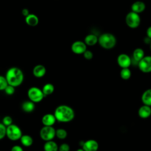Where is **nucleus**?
Wrapping results in <instances>:
<instances>
[{"label":"nucleus","mask_w":151,"mask_h":151,"mask_svg":"<svg viewBox=\"0 0 151 151\" xmlns=\"http://www.w3.org/2000/svg\"><path fill=\"white\" fill-rule=\"evenodd\" d=\"M57 121L61 123H68L72 121L75 116V113L70 106L62 104L57 106L54 113Z\"/></svg>","instance_id":"nucleus-1"},{"label":"nucleus","mask_w":151,"mask_h":151,"mask_svg":"<svg viewBox=\"0 0 151 151\" xmlns=\"http://www.w3.org/2000/svg\"><path fill=\"white\" fill-rule=\"evenodd\" d=\"M8 84L15 87L19 86L24 81V74L22 71L16 67L9 68L5 75Z\"/></svg>","instance_id":"nucleus-2"},{"label":"nucleus","mask_w":151,"mask_h":151,"mask_svg":"<svg viewBox=\"0 0 151 151\" xmlns=\"http://www.w3.org/2000/svg\"><path fill=\"white\" fill-rule=\"evenodd\" d=\"M98 43L104 49H112L116 44V38L113 34L105 32L99 36Z\"/></svg>","instance_id":"nucleus-3"},{"label":"nucleus","mask_w":151,"mask_h":151,"mask_svg":"<svg viewBox=\"0 0 151 151\" xmlns=\"http://www.w3.org/2000/svg\"><path fill=\"white\" fill-rule=\"evenodd\" d=\"M22 135V130L17 125L11 124L6 127V136L12 141H17L19 140Z\"/></svg>","instance_id":"nucleus-4"},{"label":"nucleus","mask_w":151,"mask_h":151,"mask_svg":"<svg viewBox=\"0 0 151 151\" xmlns=\"http://www.w3.org/2000/svg\"><path fill=\"white\" fill-rule=\"evenodd\" d=\"M27 95L29 100L35 103L41 102L45 97L42 89L37 87H30L28 90Z\"/></svg>","instance_id":"nucleus-5"},{"label":"nucleus","mask_w":151,"mask_h":151,"mask_svg":"<svg viewBox=\"0 0 151 151\" xmlns=\"http://www.w3.org/2000/svg\"><path fill=\"white\" fill-rule=\"evenodd\" d=\"M125 22L129 28L134 29L137 28L140 25L141 19L139 14L131 11L126 15Z\"/></svg>","instance_id":"nucleus-6"},{"label":"nucleus","mask_w":151,"mask_h":151,"mask_svg":"<svg viewBox=\"0 0 151 151\" xmlns=\"http://www.w3.org/2000/svg\"><path fill=\"white\" fill-rule=\"evenodd\" d=\"M40 136L45 142L52 140L55 137V129L52 126H44L40 131Z\"/></svg>","instance_id":"nucleus-7"},{"label":"nucleus","mask_w":151,"mask_h":151,"mask_svg":"<svg viewBox=\"0 0 151 151\" xmlns=\"http://www.w3.org/2000/svg\"><path fill=\"white\" fill-rule=\"evenodd\" d=\"M137 67L139 69L144 73L151 72V56H145L140 61L138 62Z\"/></svg>","instance_id":"nucleus-8"},{"label":"nucleus","mask_w":151,"mask_h":151,"mask_svg":"<svg viewBox=\"0 0 151 151\" xmlns=\"http://www.w3.org/2000/svg\"><path fill=\"white\" fill-rule=\"evenodd\" d=\"M71 50L76 54H83L87 50V45L83 41H76L72 44Z\"/></svg>","instance_id":"nucleus-9"},{"label":"nucleus","mask_w":151,"mask_h":151,"mask_svg":"<svg viewBox=\"0 0 151 151\" xmlns=\"http://www.w3.org/2000/svg\"><path fill=\"white\" fill-rule=\"evenodd\" d=\"M118 65L122 68H129L132 64V58L126 54H120L117 58Z\"/></svg>","instance_id":"nucleus-10"},{"label":"nucleus","mask_w":151,"mask_h":151,"mask_svg":"<svg viewBox=\"0 0 151 151\" xmlns=\"http://www.w3.org/2000/svg\"><path fill=\"white\" fill-rule=\"evenodd\" d=\"M99 146V143L96 140L89 139L83 142L82 148L84 151H97Z\"/></svg>","instance_id":"nucleus-11"},{"label":"nucleus","mask_w":151,"mask_h":151,"mask_svg":"<svg viewBox=\"0 0 151 151\" xmlns=\"http://www.w3.org/2000/svg\"><path fill=\"white\" fill-rule=\"evenodd\" d=\"M57 120L54 114L47 113L44 114L41 119L42 123L44 126H52L56 122Z\"/></svg>","instance_id":"nucleus-12"},{"label":"nucleus","mask_w":151,"mask_h":151,"mask_svg":"<svg viewBox=\"0 0 151 151\" xmlns=\"http://www.w3.org/2000/svg\"><path fill=\"white\" fill-rule=\"evenodd\" d=\"M138 115L142 119H147L151 116V107L143 104L138 110Z\"/></svg>","instance_id":"nucleus-13"},{"label":"nucleus","mask_w":151,"mask_h":151,"mask_svg":"<svg viewBox=\"0 0 151 151\" xmlns=\"http://www.w3.org/2000/svg\"><path fill=\"white\" fill-rule=\"evenodd\" d=\"M46 73V68L42 64L36 65L33 70L32 74L34 77L37 78H41L45 76Z\"/></svg>","instance_id":"nucleus-14"},{"label":"nucleus","mask_w":151,"mask_h":151,"mask_svg":"<svg viewBox=\"0 0 151 151\" xmlns=\"http://www.w3.org/2000/svg\"><path fill=\"white\" fill-rule=\"evenodd\" d=\"M146 8L145 4L141 1H137L133 2L131 6L132 11L137 14H140L145 11Z\"/></svg>","instance_id":"nucleus-15"},{"label":"nucleus","mask_w":151,"mask_h":151,"mask_svg":"<svg viewBox=\"0 0 151 151\" xmlns=\"http://www.w3.org/2000/svg\"><path fill=\"white\" fill-rule=\"evenodd\" d=\"M99 37L93 34H90L86 36L84 38V42L87 45L93 46L98 43Z\"/></svg>","instance_id":"nucleus-16"},{"label":"nucleus","mask_w":151,"mask_h":151,"mask_svg":"<svg viewBox=\"0 0 151 151\" xmlns=\"http://www.w3.org/2000/svg\"><path fill=\"white\" fill-rule=\"evenodd\" d=\"M141 99L143 104L151 107V88L147 89L143 93Z\"/></svg>","instance_id":"nucleus-17"},{"label":"nucleus","mask_w":151,"mask_h":151,"mask_svg":"<svg viewBox=\"0 0 151 151\" xmlns=\"http://www.w3.org/2000/svg\"><path fill=\"white\" fill-rule=\"evenodd\" d=\"M35 103L31 100H27L22 103L21 105V108L24 112L31 113L35 109Z\"/></svg>","instance_id":"nucleus-18"},{"label":"nucleus","mask_w":151,"mask_h":151,"mask_svg":"<svg viewBox=\"0 0 151 151\" xmlns=\"http://www.w3.org/2000/svg\"><path fill=\"white\" fill-rule=\"evenodd\" d=\"M25 22L29 26L35 27L38 25L39 19L38 17L35 14H29L27 17H25Z\"/></svg>","instance_id":"nucleus-19"},{"label":"nucleus","mask_w":151,"mask_h":151,"mask_svg":"<svg viewBox=\"0 0 151 151\" xmlns=\"http://www.w3.org/2000/svg\"><path fill=\"white\" fill-rule=\"evenodd\" d=\"M43 149L44 151H58V146L56 142L52 140L45 142L44 145Z\"/></svg>","instance_id":"nucleus-20"},{"label":"nucleus","mask_w":151,"mask_h":151,"mask_svg":"<svg viewBox=\"0 0 151 151\" xmlns=\"http://www.w3.org/2000/svg\"><path fill=\"white\" fill-rule=\"evenodd\" d=\"M19 140L21 144L25 147H29L33 143L32 137L28 134H22Z\"/></svg>","instance_id":"nucleus-21"},{"label":"nucleus","mask_w":151,"mask_h":151,"mask_svg":"<svg viewBox=\"0 0 151 151\" xmlns=\"http://www.w3.org/2000/svg\"><path fill=\"white\" fill-rule=\"evenodd\" d=\"M145 57V52L140 48H136L133 52V59L137 63Z\"/></svg>","instance_id":"nucleus-22"},{"label":"nucleus","mask_w":151,"mask_h":151,"mask_svg":"<svg viewBox=\"0 0 151 151\" xmlns=\"http://www.w3.org/2000/svg\"><path fill=\"white\" fill-rule=\"evenodd\" d=\"M54 89L55 88L54 85L51 83H48L44 85L42 88V91L45 97L47 96H49L52 93H53V92L54 91Z\"/></svg>","instance_id":"nucleus-23"},{"label":"nucleus","mask_w":151,"mask_h":151,"mask_svg":"<svg viewBox=\"0 0 151 151\" xmlns=\"http://www.w3.org/2000/svg\"><path fill=\"white\" fill-rule=\"evenodd\" d=\"M120 75L121 78L123 80H127L131 77L132 73L130 70L129 68H122L120 73Z\"/></svg>","instance_id":"nucleus-24"},{"label":"nucleus","mask_w":151,"mask_h":151,"mask_svg":"<svg viewBox=\"0 0 151 151\" xmlns=\"http://www.w3.org/2000/svg\"><path fill=\"white\" fill-rule=\"evenodd\" d=\"M55 136L57 138L61 140H63L65 139L67 136V131L63 128H59L55 130Z\"/></svg>","instance_id":"nucleus-25"},{"label":"nucleus","mask_w":151,"mask_h":151,"mask_svg":"<svg viewBox=\"0 0 151 151\" xmlns=\"http://www.w3.org/2000/svg\"><path fill=\"white\" fill-rule=\"evenodd\" d=\"M8 85L5 76H0V91L4 90L6 86Z\"/></svg>","instance_id":"nucleus-26"},{"label":"nucleus","mask_w":151,"mask_h":151,"mask_svg":"<svg viewBox=\"0 0 151 151\" xmlns=\"http://www.w3.org/2000/svg\"><path fill=\"white\" fill-rule=\"evenodd\" d=\"M6 126H5L2 123H0V140L4 138L6 136Z\"/></svg>","instance_id":"nucleus-27"},{"label":"nucleus","mask_w":151,"mask_h":151,"mask_svg":"<svg viewBox=\"0 0 151 151\" xmlns=\"http://www.w3.org/2000/svg\"><path fill=\"white\" fill-rule=\"evenodd\" d=\"M15 87L11 86V85H9L8 84L6 87L5 88L4 90V91L5 93L8 94V95H12L14 93H15Z\"/></svg>","instance_id":"nucleus-28"},{"label":"nucleus","mask_w":151,"mask_h":151,"mask_svg":"<svg viewBox=\"0 0 151 151\" xmlns=\"http://www.w3.org/2000/svg\"><path fill=\"white\" fill-rule=\"evenodd\" d=\"M2 123L6 127L11 125V124H12V117L9 116H5L2 119Z\"/></svg>","instance_id":"nucleus-29"},{"label":"nucleus","mask_w":151,"mask_h":151,"mask_svg":"<svg viewBox=\"0 0 151 151\" xmlns=\"http://www.w3.org/2000/svg\"><path fill=\"white\" fill-rule=\"evenodd\" d=\"M70 147L68 143H63L58 147V151H70Z\"/></svg>","instance_id":"nucleus-30"},{"label":"nucleus","mask_w":151,"mask_h":151,"mask_svg":"<svg viewBox=\"0 0 151 151\" xmlns=\"http://www.w3.org/2000/svg\"><path fill=\"white\" fill-rule=\"evenodd\" d=\"M83 54L84 58H86V60H91L93 57V52L90 50H86V51Z\"/></svg>","instance_id":"nucleus-31"},{"label":"nucleus","mask_w":151,"mask_h":151,"mask_svg":"<svg viewBox=\"0 0 151 151\" xmlns=\"http://www.w3.org/2000/svg\"><path fill=\"white\" fill-rule=\"evenodd\" d=\"M11 151H24L22 147L19 145H15L12 147Z\"/></svg>","instance_id":"nucleus-32"},{"label":"nucleus","mask_w":151,"mask_h":151,"mask_svg":"<svg viewBox=\"0 0 151 151\" xmlns=\"http://www.w3.org/2000/svg\"><path fill=\"white\" fill-rule=\"evenodd\" d=\"M21 13H22V14L24 17H27V16L29 14V12L28 9H27V8H24V9H22V11H21Z\"/></svg>","instance_id":"nucleus-33"},{"label":"nucleus","mask_w":151,"mask_h":151,"mask_svg":"<svg viewBox=\"0 0 151 151\" xmlns=\"http://www.w3.org/2000/svg\"><path fill=\"white\" fill-rule=\"evenodd\" d=\"M146 36L151 39V26L149 27L146 29Z\"/></svg>","instance_id":"nucleus-34"},{"label":"nucleus","mask_w":151,"mask_h":151,"mask_svg":"<svg viewBox=\"0 0 151 151\" xmlns=\"http://www.w3.org/2000/svg\"><path fill=\"white\" fill-rule=\"evenodd\" d=\"M144 42L146 43V44H150V43L151 42V39L150 38H149L148 37H145V38H144Z\"/></svg>","instance_id":"nucleus-35"},{"label":"nucleus","mask_w":151,"mask_h":151,"mask_svg":"<svg viewBox=\"0 0 151 151\" xmlns=\"http://www.w3.org/2000/svg\"><path fill=\"white\" fill-rule=\"evenodd\" d=\"M76 151H84V150L83 149V148H81V149H78Z\"/></svg>","instance_id":"nucleus-36"},{"label":"nucleus","mask_w":151,"mask_h":151,"mask_svg":"<svg viewBox=\"0 0 151 151\" xmlns=\"http://www.w3.org/2000/svg\"><path fill=\"white\" fill-rule=\"evenodd\" d=\"M149 45H150V51H151V42L150 43Z\"/></svg>","instance_id":"nucleus-37"}]
</instances>
